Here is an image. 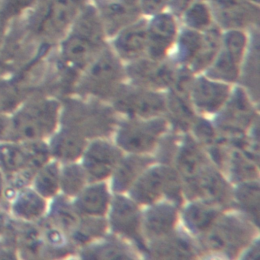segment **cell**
Segmentation results:
<instances>
[{"instance_id": "1", "label": "cell", "mask_w": 260, "mask_h": 260, "mask_svg": "<svg viewBox=\"0 0 260 260\" xmlns=\"http://www.w3.org/2000/svg\"><path fill=\"white\" fill-rule=\"evenodd\" d=\"M59 120V105L53 100L28 103L10 119L6 141H41L55 131Z\"/></svg>"}, {"instance_id": "2", "label": "cell", "mask_w": 260, "mask_h": 260, "mask_svg": "<svg viewBox=\"0 0 260 260\" xmlns=\"http://www.w3.org/2000/svg\"><path fill=\"white\" fill-rule=\"evenodd\" d=\"M103 28L93 10L82 16L74 34L65 46V57L71 63L84 66L89 63L103 44Z\"/></svg>"}, {"instance_id": "3", "label": "cell", "mask_w": 260, "mask_h": 260, "mask_svg": "<svg viewBox=\"0 0 260 260\" xmlns=\"http://www.w3.org/2000/svg\"><path fill=\"white\" fill-rule=\"evenodd\" d=\"M60 118L63 127L75 131L84 138L107 133L113 123L107 109L79 103L68 105Z\"/></svg>"}, {"instance_id": "4", "label": "cell", "mask_w": 260, "mask_h": 260, "mask_svg": "<svg viewBox=\"0 0 260 260\" xmlns=\"http://www.w3.org/2000/svg\"><path fill=\"white\" fill-rule=\"evenodd\" d=\"M123 77L118 60L106 51L95 63L86 81V90L100 96H108L115 92Z\"/></svg>"}, {"instance_id": "5", "label": "cell", "mask_w": 260, "mask_h": 260, "mask_svg": "<svg viewBox=\"0 0 260 260\" xmlns=\"http://www.w3.org/2000/svg\"><path fill=\"white\" fill-rule=\"evenodd\" d=\"M213 12L225 28H243L258 21L259 11L247 0H212Z\"/></svg>"}, {"instance_id": "6", "label": "cell", "mask_w": 260, "mask_h": 260, "mask_svg": "<svg viewBox=\"0 0 260 260\" xmlns=\"http://www.w3.org/2000/svg\"><path fill=\"white\" fill-rule=\"evenodd\" d=\"M22 224L13 225L9 223L7 231L12 236L10 238L14 243L21 256L24 258H47L46 246L43 234L39 223L32 224L25 222Z\"/></svg>"}, {"instance_id": "7", "label": "cell", "mask_w": 260, "mask_h": 260, "mask_svg": "<svg viewBox=\"0 0 260 260\" xmlns=\"http://www.w3.org/2000/svg\"><path fill=\"white\" fill-rule=\"evenodd\" d=\"M178 181L171 170L156 169L144 176L134 188L133 196L137 200L150 202L162 192L176 196L178 193Z\"/></svg>"}, {"instance_id": "8", "label": "cell", "mask_w": 260, "mask_h": 260, "mask_svg": "<svg viewBox=\"0 0 260 260\" xmlns=\"http://www.w3.org/2000/svg\"><path fill=\"white\" fill-rule=\"evenodd\" d=\"M118 150L106 144L97 141L86 150L83 158V170L86 178L92 181L106 178L113 170L119 159Z\"/></svg>"}, {"instance_id": "9", "label": "cell", "mask_w": 260, "mask_h": 260, "mask_svg": "<svg viewBox=\"0 0 260 260\" xmlns=\"http://www.w3.org/2000/svg\"><path fill=\"white\" fill-rule=\"evenodd\" d=\"M115 105L123 112L146 116L160 112L164 108V103L162 97L156 94L130 88H122L117 92Z\"/></svg>"}, {"instance_id": "10", "label": "cell", "mask_w": 260, "mask_h": 260, "mask_svg": "<svg viewBox=\"0 0 260 260\" xmlns=\"http://www.w3.org/2000/svg\"><path fill=\"white\" fill-rule=\"evenodd\" d=\"M164 127L161 121L126 124L120 132L118 142L127 150L143 151L153 146Z\"/></svg>"}, {"instance_id": "11", "label": "cell", "mask_w": 260, "mask_h": 260, "mask_svg": "<svg viewBox=\"0 0 260 260\" xmlns=\"http://www.w3.org/2000/svg\"><path fill=\"white\" fill-rule=\"evenodd\" d=\"M129 75L138 84L150 87L169 86L176 78L173 67L160 62L141 60L128 68Z\"/></svg>"}, {"instance_id": "12", "label": "cell", "mask_w": 260, "mask_h": 260, "mask_svg": "<svg viewBox=\"0 0 260 260\" xmlns=\"http://www.w3.org/2000/svg\"><path fill=\"white\" fill-rule=\"evenodd\" d=\"M105 25L112 35L128 24L139 15L138 0H100Z\"/></svg>"}, {"instance_id": "13", "label": "cell", "mask_w": 260, "mask_h": 260, "mask_svg": "<svg viewBox=\"0 0 260 260\" xmlns=\"http://www.w3.org/2000/svg\"><path fill=\"white\" fill-rule=\"evenodd\" d=\"M48 147L51 156L70 164L82 156L86 147V141L78 132L63 127L53 137Z\"/></svg>"}, {"instance_id": "14", "label": "cell", "mask_w": 260, "mask_h": 260, "mask_svg": "<svg viewBox=\"0 0 260 260\" xmlns=\"http://www.w3.org/2000/svg\"><path fill=\"white\" fill-rule=\"evenodd\" d=\"M176 25L173 18L168 15H160L155 18L147 31V45L150 57L154 60L164 57L174 40Z\"/></svg>"}, {"instance_id": "15", "label": "cell", "mask_w": 260, "mask_h": 260, "mask_svg": "<svg viewBox=\"0 0 260 260\" xmlns=\"http://www.w3.org/2000/svg\"><path fill=\"white\" fill-rule=\"evenodd\" d=\"M11 210L15 217L23 222L37 221L43 217L46 202L36 190L22 188L13 196Z\"/></svg>"}, {"instance_id": "16", "label": "cell", "mask_w": 260, "mask_h": 260, "mask_svg": "<svg viewBox=\"0 0 260 260\" xmlns=\"http://www.w3.org/2000/svg\"><path fill=\"white\" fill-rule=\"evenodd\" d=\"M82 0H52L43 19L42 28L47 33L59 31L77 13Z\"/></svg>"}, {"instance_id": "17", "label": "cell", "mask_w": 260, "mask_h": 260, "mask_svg": "<svg viewBox=\"0 0 260 260\" xmlns=\"http://www.w3.org/2000/svg\"><path fill=\"white\" fill-rule=\"evenodd\" d=\"M108 199L105 185H93L82 190L74 202V207L81 216L99 217L106 212Z\"/></svg>"}, {"instance_id": "18", "label": "cell", "mask_w": 260, "mask_h": 260, "mask_svg": "<svg viewBox=\"0 0 260 260\" xmlns=\"http://www.w3.org/2000/svg\"><path fill=\"white\" fill-rule=\"evenodd\" d=\"M147 45V30L144 22L129 27L116 41L117 50L125 59L139 57Z\"/></svg>"}, {"instance_id": "19", "label": "cell", "mask_w": 260, "mask_h": 260, "mask_svg": "<svg viewBox=\"0 0 260 260\" xmlns=\"http://www.w3.org/2000/svg\"><path fill=\"white\" fill-rule=\"evenodd\" d=\"M228 95V86L203 78L199 79L193 86V99L199 107L205 110H215L223 104Z\"/></svg>"}, {"instance_id": "20", "label": "cell", "mask_w": 260, "mask_h": 260, "mask_svg": "<svg viewBox=\"0 0 260 260\" xmlns=\"http://www.w3.org/2000/svg\"><path fill=\"white\" fill-rule=\"evenodd\" d=\"M211 239V243L214 247H226L235 250L248 240V231L239 222L226 220L213 231Z\"/></svg>"}, {"instance_id": "21", "label": "cell", "mask_w": 260, "mask_h": 260, "mask_svg": "<svg viewBox=\"0 0 260 260\" xmlns=\"http://www.w3.org/2000/svg\"><path fill=\"white\" fill-rule=\"evenodd\" d=\"M112 223L115 231L135 236L139 226V214L136 207L122 198L117 199L112 209Z\"/></svg>"}, {"instance_id": "22", "label": "cell", "mask_w": 260, "mask_h": 260, "mask_svg": "<svg viewBox=\"0 0 260 260\" xmlns=\"http://www.w3.org/2000/svg\"><path fill=\"white\" fill-rule=\"evenodd\" d=\"M81 217L66 196H59L51 205L48 218L70 237L78 226Z\"/></svg>"}, {"instance_id": "23", "label": "cell", "mask_w": 260, "mask_h": 260, "mask_svg": "<svg viewBox=\"0 0 260 260\" xmlns=\"http://www.w3.org/2000/svg\"><path fill=\"white\" fill-rule=\"evenodd\" d=\"M252 117V109L241 90H237L223 113V126L228 130H238L246 127Z\"/></svg>"}, {"instance_id": "24", "label": "cell", "mask_w": 260, "mask_h": 260, "mask_svg": "<svg viewBox=\"0 0 260 260\" xmlns=\"http://www.w3.org/2000/svg\"><path fill=\"white\" fill-rule=\"evenodd\" d=\"M60 174L58 164L48 162L35 176V190L45 199L54 197L60 188Z\"/></svg>"}, {"instance_id": "25", "label": "cell", "mask_w": 260, "mask_h": 260, "mask_svg": "<svg viewBox=\"0 0 260 260\" xmlns=\"http://www.w3.org/2000/svg\"><path fill=\"white\" fill-rule=\"evenodd\" d=\"M86 179L83 167L70 162L60 170V188L67 197L77 196L83 189Z\"/></svg>"}, {"instance_id": "26", "label": "cell", "mask_w": 260, "mask_h": 260, "mask_svg": "<svg viewBox=\"0 0 260 260\" xmlns=\"http://www.w3.org/2000/svg\"><path fill=\"white\" fill-rule=\"evenodd\" d=\"M105 231V222L96 217L82 216L78 226L70 236L74 246L86 244Z\"/></svg>"}, {"instance_id": "27", "label": "cell", "mask_w": 260, "mask_h": 260, "mask_svg": "<svg viewBox=\"0 0 260 260\" xmlns=\"http://www.w3.org/2000/svg\"><path fill=\"white\" fill-rule=\"evenodd\" d=\"M174 210L171 207L160 205L147 214L146 228L150 234L159 235L167 232L175 221Z\"/></svg>"}, {"instance_id": "28", "label": "cell", "mask_w": 260, "mask_h": 260, "mask_svg": "<svg viewBox=\"0 0 260 260\" xmlns=\"http://www.w3.org/2000/svg\"><path fill=\"white\" fill-rule=\"evenodd\" d=\"M220 45V35L218 30L211 28L203 36V45L196 60L192 62L193 70L201 71L208 67L218 52Z\"/></svg>"}, {"instance_id": "29", "label": "cell", "mask_w": 260, "mask_h": 260, "mask_svg": "<svg viewBox=\"0 0 260 260\" xmlns=\"http://www.w3.org/2000/svg\"><path fill=\"white\" fill-rule=\"evenodd\" d=\"M148 164V159L144 158L134 157L127 159L118 170L114 186L119 190L127 188L138 173Z\"/></svg>"}, {"instance_id": "30", "label": "cell", "mask_w": 260, "mask_h": 260, "mask_svg": "<svg viewBox=\"0 0 260 260\" xmlns=\"http://www.w3.org/2000/svg\"><path fill=\"white\" fill-rule=\"evenodd\" d=\"M203 36L194 31H185L179 40V59L182 63H192L200 53Z\"/></svg>"}, {"instance_id": "31", "label": "cell", "mask_w": 260, "mask_h": 260, "mask_svg": "<svg viewBox=\"0 0 260 260\" xmlns=\"http://www.w3.org/2000/svg\"><path fill=\"white\" fill-rule=\"evenodd\" d=\"M240 61L234 58L225 50L209 71L210 77L221 79L226 81H234L237 78Z\"/></svg>"}, {"instance_id": "32", "label": "cell", "mask_w": 260, "mask_h": 260, "mask_svg": "<svg viewBox=\"0 0 260 260\" xmlns=\"http://www.w3.org/2000/svg\"><path fill=\"white\" fill-rule=\"evenodd\" d=\"M259 42L258 36L255 39L252 44V50L248 57L245 70V82L248 87L253 92L258 95L259 86Z\"/></svg>"}, {"instance_id": "33", "label": "cell", "mask_w": 260, "mask_h": 260, "mask_svg": "<svg viewBox=\"0 0 260 260\" xmlns=\"http://www.w3.org/2000/svg\"><path fill=\"white\" fill-rule=\"evenodd\" d=\"M217 215L215 211L204 206L194 205L186 211L187 221L196 231H203L208 228Z\"/></svg>"}, {"instance_id": "34", "label": "cell", "mask_w": 260, "mask_h": 260, "mask_svg": "<svg viewBox=\"0 0 260 260\" xmlns=\"http://www.w3.org/2000/svg\"><path fill=\"white\" fill-rule=\"evenodd\" d=\"M154 252L162 256L168 255L169 257L174 255L175 258H188L191 255V247L189 243H187L185 240L176 237L159 243L154 248Z\"/></svg>"}, {"instance_id": "35", "label": "cell", "mask_w": 260, "mask_h": 260, "mask_svg": "<svg viewBox=\"0 0 260 260\" xmlns=\"http://www.w3.org/2000/svg\"><path fill=\"white\" fill-rule=\"evenodd\" d=\"M84 258H127L125 250L117 243L109 242L95 247L88 248L83 252Z\"/></svg>"}, {"instance_id": "36", "label": "cell", "mask_w": 260, "mask_h": 260, "mask_svg": "<svg viewBox=\"0 0 260 260\" xmlns=\"http://www.w3.org/2000/svg\"><path fill=\"white\" fill-rule=\"evenodd\" d=\"M185 20L191 28L203 29L209 25L211 16L208 9L203 4H194L188 10L185 15Z\"/></svg>"}, {"instance_id": "37", "label": "cell", "mask_w": 260, "mask_h": 260, "mask_svg": "<svg viewBox=\"0 0 260 260\" xmlns=\"http://www.w3.org/2000/svg\"><path fill=\"white\" fill-rule=\"evenodd\" d=\"M239 200L240 201L242 206L253 215L255 212L258 214V188L255 185H246L243 187L239 192ZM258 218V217H257Z\"/></svg>"}, {"instance_id": "38", "label": "cell", "mask_w": 260, "mask_h": 260, "mask_svg": "<svg viewBox=\"0 0 260 260\" xmlns=\"http://www.w3.org/2000/svg\"><path fill=\"white\" fill-rule=\"evenodd\" d=\"M20 102V97L17 91L10 88H0V113L15 110Z\"/></svg>"}, {"instance_id": "39", "label": "cell", "mask_w": 260, "mask_h": 260, "mask_svg": "<svg viewBox=\"0 0 260 260\" xmlns=\"http://www.w3.org/2000/svg\"><path fill=\"white\" fill-rule=\"evenodd\" d=\"M169 0H141L143 10L147 14L159 13Z\"/></svg>"}, {"instance_id": "40", "label": "cell", "mask_w": 260, "mask_h": 260, "mask_svg": "<svg viewBox=\"0 0 260 260\" xmlns=\"http://www.w3.org/2000/svg\"><path fill=\"white\" fill-rule=\"evenodd\" d=\"M196 0H174L172 3V9L176 14L180 15Z\"/></svg>"}, {"instance_id": "41", "label": "cell", "mask_w": 260, "mask_h": 260, "mask_svg": "<svg viewBox=\"0 0 260 260\" xmlns=\"http://www.w3.org/2000/svg\"><path fill=\"white\" fill-rule=\"evenodd\" d=\"M9 124H10V119L6 116L5 114L0 113V140L6 138Z\"/></svg>"}, {"instance_id": "42", "label": "cell", "mask_w": 260, "mask_h": 260, "mask_svg": "<svg viewBox=\"0 0 260 260\" xmlns=\"http://www.w3.org/2000/svg\"><path fill=\"white\" fill-rule=\"evenodd\" d=\"M9 223L5 214L0 210V236L5 234L6 231L8 228Z\"/></svg>"}, {"instance_id": "43", "label": "cell", "mask_w": 260, "mask_h": 260, "mask_svg": "<svg viewBox=\"0 0 260 260\" xmlns=\"http://www.w3.org/2000/svg\"><path fill=\"white\" fill-rule=\"evenodd\" d=\"M6 182L4 175L0 171V202L3 200L5 194Z\"/></svg>"}, {"instance_id": "44", "label": "cell", "mask_w": 260, "mask_h": 260, "mask_svg": "<svg viewBox=\"0 0 260 260\" xmlns=\"http://www.w3.org/2000/svg\"><path fill=\"white\" fill-rule=\"evenodd\" d=\"M255 1H256V2H258V1H259V0H255Z\"/></svg>"}]
</instances>
